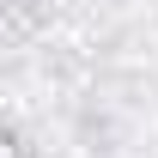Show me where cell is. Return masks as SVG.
<instances>
[{"mask_svg":"<svg viewBox=\"0 0 158 158\" xmlns=\"http://www.w3.org/2000/svg\"><path fill=\"white\" fill-rule=\"evenodd\" d=\"M0 158H19V146H12V140H0Z\"/></svg>","mask_w":158,"mask_h":158,"instance_id":"6da1fadb","label":"cell"}]
</instances>
